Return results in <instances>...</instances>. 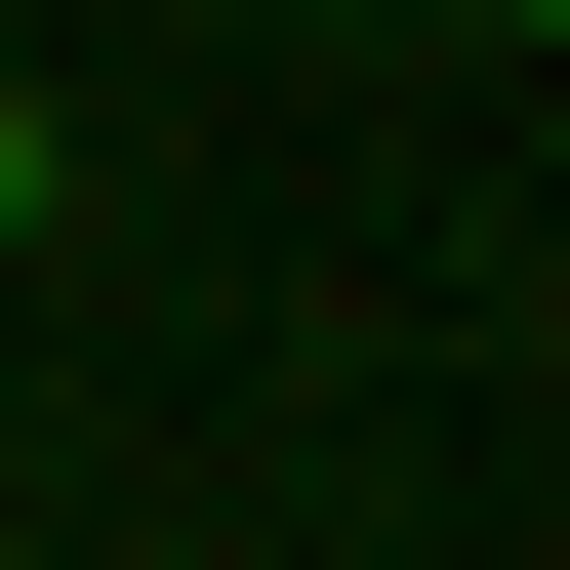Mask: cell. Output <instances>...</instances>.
I'll return each instance as SVG.
<instances>
[{"instance_id": "1", "label": "cell", "mask_w": 570, "mask_h": 570, "mask_svg": "<svg viewBox=\"0 0 570 570\" xmlns=\"http://www.w3.org/2000/svg\"><path fill=\"white\" fill-rule=\"evenodd\" d=\"M41 204H82V122H41V82H0V285H41Z\"/></svg>"}, {"instance_id": "2", "label": "cell", "mask_w": 570, "mask_h": 570, "mask_svg": "<svg viewBox=\"0 0 570 570\" xmlns=\"http://www.w3.org/2000/svg\"><path fill=\"white\" fill-rule=\"evenodd\" d=\"M489 41H570V0H489Z\"/></svg>"}]
</instances>
